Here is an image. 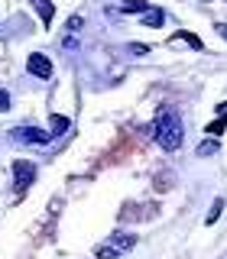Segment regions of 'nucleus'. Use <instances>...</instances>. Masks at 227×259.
<instances>
[{"label":"nucleus","instance_id":"f257e3e1","mask_svg":"<svg viewBox=\"0 0 227 259\" xmlns=\"http://www.w3.org/2000/svg\"><path fill=\"white\" fill-rule=\"evenodd\" d=\"M153 136L166 152L178 149V143H182V117L175 110H159L156 123H153Z\"/></svg>","mask_w":227,"mask_h":259},{"label":"nucleus","instance_id":"f03ea898","mask_svg":"<svg viewBox=\"0 0 227 259\" xmlns=\"http://www.w3.org/2000/svg\"><path fill=\"white\" fill-rule=\"evenodd\" d=\"M133 243H136L133 233H114V237H110L107 243H101V246L94 249V256H97V259H117L120 253L133 249Z\"/></svg>","mask_w":227,"mask_h":259},{"label":"nucleus","instance_id":"7ed1b4c3","mask_svg":"<svg viewBox=\"0 0 227 259\" xmlns=\"http://www.w3.org/2000/svg\"><path fill=\"white\" fill-rule=\"evenodd\" d=\"M32 178H36V165L26 162V159H16L13 162V185H16V191H26L32 185Z\"/></svg>","mask_w":227,"mask_h":259},{"label":"nucleus","instance_id":"20e7f679","mask_svg":"<svg viewBox=\"0 0 227 259\" xmlns=\"http://www.w3.org/2000/svg\"><path fill=\"white\" fill-rule=\"evenodd\" d=\"M26 68H29V75L39 78V81H49V78H52V62H49L43 52H29Z\"/></svg>","mask_w":227,"mask_h":259},{"label":"nucleus","instance_id":"39448f33","mask_svg":"<svg viewBox=\"0 0 227 259\" xmlns=\"http://www.w3.org/2000/svg\"><path fill=\"white\" fill-rule=\"evenodd\" d=\"M13 136H16L20 143H36V146H43V143H49V136H52V133H43V130H36V126H16Z\"/></svg>","mask_w":227,"mask_h":259},{"label":"nucleus","instance_id":"423d86ee","mask_svg":"<svg viewBox=\"0 0 227 259\" xmlns=\"http://www.w3.org/2000/svg\"><path fill=\"white\" fill-rule=\"evenodd\" d=\"M162 23H166V13H162V10H156V7H149V10L143 13V26L156 29V26H162Z\"/></svg>","mask_w":227,"mask_h":259},{"label":"nucleus","instance_id":"0eeeda50","mask_svg":"<svg viewBox=\"0 0 227 259\" xmlns=\"http://www.w3.org/2000/svg\"><path fill=\"white\" fill-rule=\"evenodd\" d=\"M65 130H68V117H62V113H52V117H49V133H52V136H62Z\"/></svg>","mask_w":227,"mask_h":259},{"label":"nucleus","instance_id":"6e6552de","mask_svg":"<svg viewBox=\"0 0 227 259\" xmlns=\"http://www.w3.org/2000/svg\"><path fill=\"white\" fill-rule=\"evenodd\" d=\"M32 7H36V13L39 16H43V23H46V26H49V23H52V4H49V0H32Z\"/></svg>","mask_w":227,"mask_h":259},{"label":"nucleus","instance_id":"1a4fd4ad","mask_svg":"<svg viewBox=\"0 0 227 259\" xmlns=\"http://www.w3.org/2000/svg\"><path fill=\"white\" fill-rule=\"evenodd\" d=\"M175 42H188L192 49H198V52L205 49V46H201V39H198V36H192V32H175Z\"/></svg>","mask_w":227,"mask_h":259},{"label":"nucleus","instance_id":"9d476101","mask_svg":"<svg viewBox=\"0 0 227 259\" xmlns=\"http://www.w3.org/2000/svg\"><path fill=\"white\" fill-rule=\"evenodd\" d=\"M120 10H124V13H146V10H149V4H143V0H130V4L120 7Z\"/></svg>","mask_w":227,"mask_h":259},{"label":"nucleus","instance_id":"9b49d317","mask_svg":"<svg viewBox=\"0 0 227 259\" xmlns=\"http://www.w3.org/2000/svg\"><path fill=\"white\" fill-rule=\"evenodd\" d=\"M217 149H221L217 140H205V143L198 146V156H217Z\"/></svg>","mask_w":227,"mask_h":259},{"label":"nucleus","instance_id":"f8f14e48","mask_svg":"<svg viewBox=\"0 0 227 259\" xmlns=\"http://www.w3.org/2000/svg\"><path fill=\"white\" fill-rule=\"evenodd\" d=\"M221 207H224V201H221V198H217V201H214V204H211V210H208V217H205V224H208V227H211V224H214V221H217V217H221Z\"/></svg>","mask_w":227,"mask_h":259},{"label":"nucleus","instance_id":"ddd939ff","mask_svg":"<svg viewBox=\"0 0 227 259\" xmlns=\"http://www.w3.org/2000/svg\"><path fill=\"white\" fill-rule=\"evenodd\" d=\"M221 133H224V120H214V123H208V136H214V140H217Z\"/></svg>","mask_w":227,"mask_h":259},{"label":"nucleus","instance_id":"4468645a","mask_svg":"<svg viewBox=\"0 0 227 259\" xmlns=\"http://www.w3.org/2000/svg\"><path fill=\"white\" fill-rule=\"evenodd\" d=\"M81 26H85V20H81V16H71V20H68V32H78Z\"/></svg>","mask_w":227,"mask_h":259},{"label":"nucleus","instance_id":"2eb2a0df","mask_svg":"<svg viewBox=\"0 0 227 259\" xmlns=\"http://www.w3.org/2000/svg\"><path fill=\"white\" fill-rule=\"evenodd\" d=\"M0 110H10V94L0 88Z\"/></svg>","mask_w":227,"mask_h":259},{"label":"nucleus","instance_id":"dca6fc26","mask_svg":"<svg viewBox=\"0 0 227 259\" xmlns=\"http://www.w3.org/2000/svg\"><path fill=\"white\" fill-rule=\"evenodd\" d=\"M130 52H133V55H146V46L143 42H133V46H130Z\"/></svg>","mask_w":227,"mask_h":259},{"label":"nucleus","instance_id":"f3484780","mask_svg":"<svg viewBox=\"0 0 227 259\" xmlns=\"http://www.w3.org/2000/svg\"><path fill=\"white\" fill-rule=\"evenodd\" d=\"M217 117H221V120H224V123H227V101L221 104V107H217Z\"/></svg>","mask_w":227,"mask_h":259},{"label":"nucleus","instance_id":"a211bd4d","mask_svg":"<svg viewBox=\"0 0 227 259\" xmlns=\"http://www.w3.org/2000/svg\"><path fill=\"white\" fill-rule=\"evenodd\" d=\"M217 32H221V36L227 39V23H217Z\"/></svg>","mask_w":227,"mask_h":259}]
</instances>
